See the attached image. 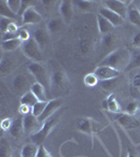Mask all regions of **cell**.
I'll return each mask as SVG.
<instances>
[{
    "label": "cell",
    "mask_w": 140,
    "mask_h": 157,
    "mask_svg": "<svg viewBox=\"0 0 140 157\" xmlns=\"http://www.w3.org/2000/svg\"><path fill=\"white\" fill-rule=\"evenodd\" d=\"M132 60V54L126 47H119L111 52L99 63V66H109L118 71H124L130 65Z\"/></svg>",
    "instance_id": "obj_1"
},
{
    "label": "cell",
    "mask_w": 140,
    "mask_h": 157,
    "mask_svg": "<svg viewBox=\"0 0 140 157\" xmlns=\"http://www.w3.org/2000/svg\"><path fill=\"white\" fill-rule=\"evenodd\" d=\"M71 83L64 69L58 64H55L51 72V92L55 97L68 94Z\"/></svg>",
    "instance_id": "obj_2"
},
{
    "label": "cell",
    "mask_w": 140,
    "mask_h": 157,
    "mask_svg": "<svg viewBox=\"0 0 140 157\" xmlns=\"http://www.w3.org/2000/svg\"><path fill=\"white\" fill-rule=\"evenodd\" d=\"M117 123L129 135L130 139L135 144H140V121L135 116L130 115L126 112H122L117 114L116 117Z\"/></svg>",
    "instance_id": "obj_3"
},
{
    "label": "cell",
    "mask_w": 140,
    "mask_h": 157,
    "mask_svg": "<svg viewBox=\"0 0 140 157\" xmlns=\"http://www.w3.org/2000/svg\"><path fill=\"white\" fill-rule=\"evenodd\" d=\"M61 113L60 112H56L54 115H52L50 118H47L45 121L42 123V126L37 132H35L34 134L31 135V140L33 144L37 145L38 147L42 146L43 141L47 139V136L50 135L51 132L54 130V128L57 126L58 121L60 120Z\"/></svg>",
    "instance_id": "obj_4"
},
{
    "label": "cell",
    "mask_w": 140,
    "mask_h": 157,
    "mask_svg": "<svg viewBox=\"0 0 140 157\" xmlns=\"http://www.w3.org/2000/svg\"><path fill=\"white\" fill-rule=\"evenodd\" d=\"M27 70L36 83L41 84L47 89V93H51V73L47 68L40 62H32L27 66Z\"/></svg>",
    "instance_id": "obj_5"
},
{
    "label": "cell",
    "mask_w": 140,
    "mask_h": 157,
    "mask_svg": "<svg viewBox=\"0 0 140 157\" xmlns=\"http://www.w3.org/2000/svg\"><path fill=\"white\" fill-rule=\"evenodd\" d=\"M21 50L23 52V55L27 59L32 60L33 62H40L43 59V55H42V49L40 48V46L37 44V42L35 41L34 38H31L29 41L22 43L21 45Z\"/></svg>",
    "instance_id": "obj_6"
},
{
    "label": "cell",
    "mask_w": 140,
    "mask_h": 157,
    "mask_svg": "<svg viewBox=\"0 0 140 157\" xmlns=\"http://www.w3.org/2000/svg\"><path fill=\"white\" fill-rule=\"evenodd\" d=\"M104 6L108 7L109 10L113 11L114 13L118 14L122 18H126L129 12L130 4L132 1H123V0H106L103 2Z\"/></svg>",
    "instance_id": "obj_7"
},
{
    "label": "cell",
    "mask_w": 140,
    "mask_h": 157,
    "mask_svg": "<svg viewBox=\"0 0 140 157\" xmlns=\"http://www.w3.org/2000/svg\"><path fill=\"white\" fill-rule=\"evenodd\" d=\"M62 100L60 98H53L47 102V107H45L44 111L42 112V114L38 117V121H39L40 124H42L43 121H45L47 118H50L52 115H54L56 112H58V110L61 108L62 106Z\"/></svg>",
    "instance_id": "obj_8"
},
{
    "label": "cell",
    "mask_w": 140,
    "mask_h": 157,
    "mask_svg": "<svg viewBox=\"0 0 140 157\" xmlns=\"http://www.w3.org/2000/svg\"><path fill=\"white\" fill-rule=\"evenodd\" d=\"M32 85L33 84L30 83L29 77L23 75V73H18L14 78V81H13V86H14V89L17 94L23 95L24 93H27V91L31 90Z\"/></svg>",
    "instance_id": "obj_9"
},
{
    "label": "cell",
    "mask_w": 140,
    "mask_h": 157,
    "mask_svg": "<svg viewBox=\"0 0 140 157\" xmlns=\"http://www.w3.org/2000/svg\"><path fill=\"white\" fill-rule=\"evenodd\" d=\"M77 128L80 132L85 133L88 135H90L93 137L94 134L97 132V130L99 129V125L97 121H95L92 118H80L77 123Z\"/></svg>",
    "instance_id": "obj_10"
},
{
    "label": "cell",
    "mask_w": 140,
    "mask_h": 157,
    "mask_svg": "<svg viewBox=\"0 0 140 157\" xmlns=\"http://www.w3.org/2000/svg\"><path fill=\"white\" fill-rule=\"evenodd\" d=\"M59 12L61 19L63 20L64 24H70L74 16V4L73 1L70 0H63L60 2Z\"/></svg>",
    "instance_id": "obj_11"
},
{
    "label": "cell",
    "mask_w": 140,
    "mask_h": 157,
    "mask_svg": "<svg viewBox=\"0 0 140 157\" xmlns=\"http://www.w3.org/2000/svg\"><path fill=\"white\" fill-rule=\"evenodd\" d=\"M96 75H97L98 80L100 81H106V80H112V78H117L120 75V71L115 70L113 68L109 66H98L94 71Z\"/></svg>",
    "instance_id": "obj_12"
},
{
    "label": "cell",
    "mask_w": 140,
    "mask_h": 157,
    "mask_svg": "<svg viewBox=\"0 0 140 157\" xmlns=\"http://www.w3.org/2000/svg\"><path fill=\"white\" fill-rule=\"evenodd\" d=\"M42 21V16L35 7H30L23 13L21 17V22L23 25L27 24H38Z\"/></svg>",
    "instance_id": "obj_13"
},
{
    "label": "cell",
    "mask_w": 140,
    "mask_h": 157,
    "mask_svg": "<svg viewBox=\"0 0 140 157\" xmlns=\"http://www.w3.org/2000/svg\"><path fill=\"white\" fill-rule=\"evenodd\" d=\"M23 128H24V133L27 134H34L37 132L40 128V123L38 121L36 116H34L32 113L27 114L23 116Z\"/></svg>",
    "instance_id": "obj_14"
},
{
    "label": "cell",
    "mask_w": 140,
    "mask_h": 157,
    "mask_svg": "<svg viewBox=\"0 0 140 157\" xmlns=\"http://www.w3.org/2000/svg\"><path fill=\"white\" fill-rule=\"evenodd\" d=\"M99 15H101L102 17H104L106 20H109V21L111 22L112 24L114 25V27H117V26H120V25L123 24V21L124 19L122 18V17L119 16L118 14H116V13H114L113 11H111V10H109L108 7L105 6H102L99 9Z\"/></svg>",
    "instance_id": "obj_15"
},
{
    "label": "cell",
    "mask_w": 140,
    "mask_h": 157,
    "mask_svg": "<svg viewBox=\"0 0 140 157\" xmlns=\"http://www.w3.org/2000/svg\"><path fill=\"white\" fill-rule=\"evenodd\" d=\"M50 36L51 35L49 34V32L47 30V29L39 27V29H35L33 38H34L35 41L37 42V44L40 46V48L44 49L50 43Z\"/></svg>",
    "instance_id": "obj_16"
},
{
    "label": "cell",
    "mask_w": 140,
    "mask_h": 157,
    "mask_svg": "<svg viewBox=\"0 0 140 157\" xmlns=\"http://www.w3.org/2000/svg\"><path fill=\"white\" fill-rule=\"evenodd\" d=\"M17 62L11 57H2L0 62V71L2 77L9 75L17 68Z\"/></svg>",
    "instance_id": "obj_17"
},
{
    "label": "cell",
    "mask_w": 140,
    "mask_h": 157,
    "mask_svg": "<svg viewBox=\"0 0 140 157\" xmlns=\"http://www.w3.org/2000/svg\"><path fill=\"white\" fill-rule=\"evenodd\" d=\"M103 107L104 109L109 110L112 113H115V114H119V113H122V109L120 104L118 103L116 98V95L114 93H111L105 101L103 102Z\"/></svg>",
    "instance_id": "obj_18"
},
{
    "label": "cell",
    "mask_w": 140,
    "mask_h": 157,
    "mask_svg": "<svg viewBox=\"0 0 140 157\" xmlns=\"http://www.w3.org/2000/svg\"><path fill=\"white\" fill-rule=\"evenodd\" d=\"M10 133L14 138L18 139L23 135L24 128H23V117H18L13 121V125L10 129Z\"/></svg>",
    "instance_id": "obj_19"
},
{
    "label": "cell",
    "mask_w": 140,
    "mask_h": 157,
    "mask_svg": "<svg viewBox=\"0 0 140 157\" xmlns=\"http://www.w3.org/2000/svg\"><path fill=\"white\" fill-rule=\"evenodd\" d=\"M97 25H98V29H99V33L101 35H108V34H111L112 32L114 30V25L111 23L109 20H106L104 17H102L101 15H97Z\"/></svg>",
    "instance_id": "obj_20"
},
{
    "label": "cell",
    "mask_w": 140,
    "mask_h": 157,
    "mask_svg": "<svg viewBox=\"0 0 140 157\" xmlns=\"http://www.w3.org/2000/svg\"><path fill=\"white\" fill-rule=\"evenodd\" d=\"M31 91L34 93V95L37 98V100L39 102H49V98H47V94L49 93H47V89L41 84L35 82L32 85V87H31Z\"/></svg>",
    "instance_id": "obj_21"
},
{
    "label": "cell",
    "mask_w": 140,
    "mask_h": 157,
    "mask_svg": "<svg viewBox=\"0 0 140 157\" xmlns=\"http://www.w3.org/2000/svg\"><path fill=\"white\" fill-rule=\"evenodd\" d=\"M64 23L62 19L59 18H53L47 21V30L49 32L50 35L58 34L62 29V24Z\"/></svg>",
    "instance_id": "obj_22"
},
{
    "label": "cell",
    "mask_w": 140,
    "mask_h": 157,
    "mask_svg": "<svg viewBox=\"0 0 140 157\" xmlns=\"http://www.w3.org/2000/svg\"><path fill=\"white\" fill-rule=\"evenodd\" d=\"M22 42L17 38L14 40H9V41H1V50L2 52H15L17 48L21 47Z\"/></svg>",
    "instance_id": "obj_23"
},
{
    "label": "cell",
    "mask_w": 140,
    "mask_h": 157,
    "mask_svg": "<svg viewBox=\"0 0 140 157\" xmlns=\"http://www.w3.org/2000/svg\"><path fill=\"white\" fill-rule=\"evenodd\" d=\"M38 149L39 147L33 143L27 144L22 147L21 149V153H20V156L21 157H37V153H38Z\"/></svg>",
    "instance_id": "obj_24"
},
{
    "label": "cell",
    "mask_w": 140,
    "mask_h": 157,
    "mask_svg": "<svg viewBox=\"0 0 140 157\" xmlns=\"http://www.w3.org/2000/svg\"><path fill=\"white\" fill-rule=\"evenodd\" d=\"M73 4L76 6L77 9H79L82 12H93L96 9L95 1H89V0H78V1H73Z\"/></svg>",
    "instance_id": "obj_25"
},
{
    "label": "cell",
    "mask_w": 140,
    "mask_h": 157,
    "mask_svg": "<svg viewBox=\"0 0 140 157\" xmlns=\"http://www.w3.org/2000/svg\"><path fill=\"white\" fill-rule=\"evenodd\" d=\"M0 15H1V17H6V18H10L14 20V21H17V19H18V15L13 13L10 10V7L7 6L6 0H1L0 1Z\"/></svg>",
    "instance_id": "obj_26"
},
{
    "label": "cell",
    "mask_w": 140,
    "mask_h": 157,
    "mask_svg": "<svg viewBox=\"0 0 140 157\" xmlns=\"http://www.w3.org/2000/svg\"><path fill=\"white\" fill-rule=\"evenodd\" d=\"M128 18L132 24L140 29V11L137 7H129Z\"/></svg>",
    "instance_id": "obj_27"
},
{
    "label": "cell",
    "mask_w": 140,
    "mask_h": 157,
    "mask_svg": "<svg viewBox=\"0 0 140 157\" xmlns=\"http://www.w3.org/2000/svg\"><path fill=\"white\" fill-rule=\"evenodd\" d=\"M38 102H39V101L37 100V98L35 97L34 93L31 90L27 91V93H24L23 95H21V98H20V104H21V105H27L31 108Z\"/></svg>",
    "instance_id": "obj_28"
},
{
    "label": "cell",
    "mask_w": 140,
    "mask_h": 157,
    "mask_svg": "<svg viewBox=\"0 0 140 157\" xmlns=\"http://www.w3.org/2000/svg\"><path fill=\"white\" fill-rule=\"evenodd\" d=\"M0 157H13L11 145L6 138H1L0 141Z\"/></svg>",
    "instance_id": "obj_29"
},
{
    "label": "cell",
    "mask_w": 140,
    "mask_h": 157,
    "mask_svg": "<svg viewBox=\"0 0 140 157\" xmlns=\"http://www.w3.org/2000/svg\"><path fill=\"white\" fill-rule=\"evenodd\" d=\"M115 43H116V37L113 33L104 35L102 39H101V44H102L104 48H111V47H113L115 45Z\"/></svg>",
    "instance_id": "obj_30"
},
{
    "label": "cell",
    "mask_w": 140,
    "mask_h": 157,
    "mask_svg": "<svg viewBox=\"0 0 140 157\" xmlns=\"http://www.w3.org/2000/svg\"><path fill=\"white\" fill-rule=\"evenodd\" d=\"M139 110H140L139 103L137 102V101H132V102L128 103L124 112L128 113V114H130V115L135 116V114H137V113L139 112Z\"/></svg>",
    "instance_id": "obj_31"
},
{
    "label": "cell",
    "mask_w": 140,
    "mask_h": 157,
    "mask_svg": "<svg viewBox=\"0 0 140 157\" xmlns=\"http://www.w3.org/2000/svg\"><path fill=\"white\" fill-rule=\"evenodd\" d=\"M47 102H38L35 104L34 106L32 107V114L34 116H36L38 118L40 115L42 114V112L44 111L45 107H47Z\"/></svg>",
    "instance_id": "obj_32"
},
{
    "label": "cell",
    "mask_w": 140,
    "mask_h": 157,
    "mask_svg": "<svg viewBox=\"0 0 140 157\" xmlns=\"http://www.w3.org/2000/svg\"><path fill=\"white\" fill-rule=\"evenodd\" d=\"M83 82H84V84L88 86V87H94V86H96L98 84L99 80L95 73L91 72V73H88V75L83 78Z\"/></svg>",
    "instance_id": "obj_33"
},
{
    "label": "cell",
    "mask_w": 140,
    "mask_h": 157,
    "mask_svg": "<svg viewBox=\"0 0 140 157\" xmlns=\"http://www.w3.org/2000/svg\"><path fill=\"white\" fill-rule=\"evenodd\" d=\"M6 4L13 13L16 15L19 14L21 9V0H6Z\"/></svg>",
    "instance_id": "obj_34"
},
{
    "label": "cell",
    "mask_w": 140,
    "mask_h": 157,
    "mask_svg": "<svg viewBox=\"0 0 140 157\" xmlns=\"http://www.w3.org/2000/svg\"><path fill=\"white\" fill-rule=\"evenodd\" d=\"M116 85H117L116 78H112V80H106V81H101V82H100L101 88H102L104 91L113 90L114 88L116 87Z\"/></svg>",
    "instance_id": "obj_35"
},
{
    "label": "cell",
    "mask_w": 140,
    "mask_h": 157,
    "mask_svg": "<svg viewBox=\"0 0 140 157\" xmlns=\"http://www.w3.org/2000/svg\"><path fill=\"white\" fill-rule=\"evenodd\" d=\"M138 67H140V52H135V55L132 56V60L130 62V65L126 68V70H131Z\"/></svg>",
    "instance_id": "obj_36"
},
{
    "label": "cell",
    "mask_w": 140,
    "mask_h": 157,
    "mask_svg": "<svg viewBox=\"0 0 140 157\" xmlns=\"http://www.w3.org/2000/svg\"><path fill=\"white\" fill-rule=\"evenodd\" d=\"M14 20L6 18V17H0V29H1L2 34H6L9 29V26L11 25Z\"/></svg>",
    "instance_id": "obj_37"
},
{
    "label": "cell",
    "mask_w": 140,
    "mask_h": 157,
    "mask_svg": "<svg viewBox=\"0 0 140 157\" xmlns=\"http://www.w3.org/2000/svg\"><path fill=\"white\" fill-rule=\"evenodd\" d=\"M37 3V1H30V0H21V9L18 14V17H22L23 13L27 11L30 7H34L35 4Z\"/></svg>",
    "instance_id": "obj_38"
},
{
    "label": "cell",
    "mask_w": 140,
    "mask_h": 157,
    "mask_svg": "<svg viewBox=\"0 0 140 157\" xmlns=\"http://www.w3.org/2000/svg\"><path fill=\"white\" fill-rule=\"evenodd\" d=\"M31 35H30V32L27 30V29L25 27H20V29L18 30V39L21 41L22 43L29 41L31 39Z\"/></svg>",
    "instance_id": "obj_39"
},
{
    "label": "cell",
    "mask_w": 140,
    "mask_h": 157,
    "mask_svg": "<svg viewBox=\"0 0 140 157\" xmlns=\"http://www.w3.org/2000/svg\"><path fill=\"white\" fill-rule=\"evenodd\" d=\"M37 157H53V156H52V154L45 149V147L42 145L39 147V149H38Z\"/></svg>",
    "instance_id": "obj_40"
},
{
    "label": "cell",
    "mask_w": 140,
    "mask_h": 157,
    "mask_svg": "<svg viewBox=\"0 0 140 157\" xmlns=\"http://www.w3.org/2000/svg\"><path fill=\"white\" fill-rule=\"evenodd\" d=\"M18 38V33H10L6 32V34H2V41H9Z\"/></svg>",
    "instance_id": "obj_41"
},
{
    "label": "cell",
    "mask_w": 140,
    "mask_h": 157,
    "mask_svg": "<svg viewBox=\"0 0 140 157\" xmlns=\"http://www.w3.org/2000/svg\"><path fill=\"white\" fill-rule=\"evenodd\" d=\"M12 125H13V121L11 120V118L6 117V118H4V120L2 121L1 128H2V130H3V131H9L10 129H11Z\"/></svg>",
    "instance_id": "obj_42"
},
{
    "label": "cell",
    "mask_w": 140,
    "mask_h": 157,
    "mask_svg": "<svg viewBox=\"0 0 140 157\" xmlns=\"http://www.w3.org/2000/svg\"><path fill=\"white\" fill-rule=\"evenodd\" d=\"M19 113L23 116L27 115V114H30V113H32V108L29 107V106H27V105H20Z\"/></svg>",
    "instance_id": "obj_43"
},
{
    "label": "cell",
    "mask_w": 140,
    "mask_h": 157,
    "mask_svg": "<svg viewBox=\"0 0 140 157\" xmlns=\"http://www.w3.org/2000/svg\"><path fill=\"white\" fill-rule=\"evenodd\" d=\"M132 44H133V46H135V47H140V32H138L133 37Z\"/></svg>",
    "instance_id": "obj_44"
},
{
    "label": "cell",
    "mask_w": 140,
    "mask_h": 157,
    "mask_svg": "<svg viewBox=\"0 0 140 157\" xmlns=\"http://www.w3.org/2000/svg\"><path fill=\"white\" fill-rule=\"evenodd\" d=\"M133 85L136 88L140 87V73H138V75H136L134 77V78H133Z\"/></svg>",
    "instance_id": "obj_45"
},
{
    "label": "cell",
    "mask_w": 140,
    "mask_h": 157,
    "mask_svg": "<svg viewBox=\"0 0 140 157\" xmlns=\"http://www.w3.org/2000/svg\"><path fill=\"white\" fill-rule=\"evenodd\" d=\"M128 157H140L139 154L137 153L136 151L133 150V149H129L128 151Z\"/></svg>",
    "instance_id": "obj_46"
},
{
    "label": "cell",
    "mask_w": 140,
    "mask_h": 157,
    "mask_svg": "<svg viewBox=\"0 0 140 157\" xmlns=\"http://www.w3.org/2000/svg\"><path fill=\"white\" fill-rule=\"evenodd\" d=\"M41 3L43 4V6H45L44 9H52L53 4L55 3V1H42Z\"/></svg>",
    "instance_id": "obj_47"
},
{
    "label": "cell",
    "mask_w": 140,
    "mask_h": 157,
    "mask_svg": "<svg viewBox=\"0 0 140 157\" xmlns=\"http://www.w3.org/2000/svg\"><path fill=\"white\" fill-rule=\"evenodd\" d=\"M13 157H21V156H18V155H16V154H13Z\"/></svg>",
    "instance_id": "obj_48"
},
{
    "label": "cell",
    "mask_w": 140,
    "mask_h": 157,
    "mask_svg": "<svg viewBox=\"0 0 140 157\" xmlns=\"http://www.w3.org/2000/svg\"><path fill=\"white\" fill-rule=\"evenodd\" d=\"M138 113H139V115H140V110H139V112H138Z\"/></svg>",
    "instance_id": "obj_49"
},
{
    "label": "cell",
    "mask_w": 140,
    "mask_h": 157,
    "mask_svg": "<svg viewBox=\"0 0 140 157\" xmlns=\"http://www.w3.org/2000/svg\"><path fill=\"white\" fill-rule=\"evenodd\" d=\"M138 89H139V91H140V87H139V88H138Z\"/></svg>",
    "instance_id": "obj_50"
},
{
    "label": "cell",
    "mask_w": 140,
    "mask_h": 157,
    "mask_svg": "<svg viewBox=\"0 0 140 157\" xmlns=\"http://www.w3.org/2000/svg\"><path fill=\"white\" fill-rule=\"evenodd\" d=\"M139 11H140V6H139Z\"/></svg>",
    "instance_id": "obj_51"
}]
</instances>
